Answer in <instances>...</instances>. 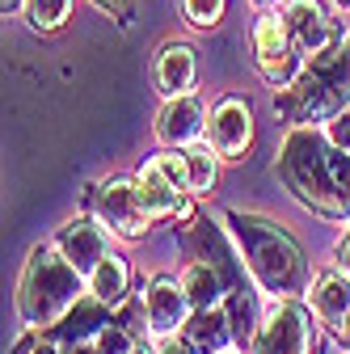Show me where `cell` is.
<instances>
[{
    "label": "cell",
    "mask_w": 350,
    "mask_h": 354,
    "mask_svg": "<svg viewBox=\"0 0 350 354\" xmlns=\"http://www.w3.org/2000/svg\"><path fill=\"white\" fill-rule=\"evenodd\" d=\"M275 173L300 207L350 224V152L333 148L321 127H291Z\"/></svg>",
    "instance_id": "6da1fadb"
},
{
    "label": "cell",
    "mask_w": 350,
    "mask_h": 354,
    "mask_svg": "<svg viewBox=\"0 0 350 354\" xmlns=\"http://www.w3.org/2000/svg\"><path fill=\"white\" fill-rule=\"evenodd\" d=\"M224 232L232 236L249 279L270 299H295L308 291V261L291 232L257 211H224Z\"/></svg>",
    "instance_id": "7a4b0ae2"
},
{
    "label": "cell",
    "mask_w": 350,
    "mask_h": 354,
    "mask_svg": "<svg viewBox=\"0 0 350 354\" xmlns=\"http://www.w3.org/2000/svg\"><path fill=\"white\" fill-rule=\"evenodd\" d=\"M346 106H350V34L317 51L287 88H279L275 118L287 127H317L342 114Z\"/></svg>",
    "instance_id": "3957f363"
},
{
    "label": "cell",
    "mask_w": 350,
    "mask_h": 354,
    "mask_svg": "<svg viewBox=\"0 0 350 354\" xmlns=\"http://www.w3.org/2000/svg\"><path fill=\"white\" fill-rule=\"evenodd\" d=\"M89 279L59 253L55 241L34 245V253L26 257V270L17 279V317L26 329H51L68 308L84 295Z\"/></svg>",
    "instance_id": "277c9868"
},
{
    "label": "cell",
    "mask_w": 350,
    "mask_h": 354,
    "mask_svg": "<svg viewBox=\"0 0 350 354\" xmlns=\"http://www.w3.org/2000/svg\"><path fill=\"white\" fill-rule=\"evenodd\" d=\"M253 64H257V76L275 88H287L304 72V51L291 38L283 13H261L253 21Z\"/></svg>",
    "instance_id": "5b68a950"
},
{
    "label": "cell",
    "mask_w": 350,
    "mask_h": 354,
    "mask_svg": "<svg viewBox=\"0 0 350 354\" xmlns=\"http://www.w3.org/2000/svg\"><path fill=\"white\" fill-rule=\"evenodd\" d=\"M89 207L114 236H122V241H144L148 236L152 215L140 203L136 177H106V182H98L89 190Z\"/></svg>",
    "instance_id": "8992f818"
},
{
    "label": "cell",
    "mask_w": 350,
    "mask_h": 354,
    "mask_svg": "<svg viewBox=\"0 0 350 354\" xmlns=\"http://www.w3.org/2000/svg\"><path fill=\"white\" fill-rule=\"evenodd\" d=\"M313 350H317L313 308H304L295 299H275V308L261 317V329L249 354H313Z\"/></svg>",
    "instance_id": "52a82bcc"
},
{
    "label": "cell",
    "mask_w": 350,
    "mask_h": 354,
    "mask_svg": "<svg viewBox=\"0 0 350 354\" xmlns=\"http://www.w3.org/2000/svg\"><path fill=\"white\" fill-rule=\"evenodd\" d=\"M224 160H245L249 148H253V110L245 97H220L211 106V118H207V136H203Z\"/></svg>",
    "instance_id": "ba28073f"
},
{
    "label": "cell",
    "mask_w": 350,
    "mask_h": 354,
    "mask_svg": "<svg viewBox=\"0 0 350 354\" xmlns=\"http://www.w3.org/2000/svg\"><path fill=\"white\" fill-rule=\"evenodd\" d=\"M144 313H148V337H173L182 333L186 321H190V299H186V287L182 279L173 274H156L148 279L144 287Z\"/></svg>",
    "instance_id": "9c48e42d"
},
{
    "label": "cell",
    "mask_w": 350,
    "mask_h": 354,
    "mask_svg": "<svg viewBox=\"0 0 350 354\" xmlns=\"http://www.w3.org/2000/svg\"><path fill=\"white\" fill-rule=\"evenodd\" d=\"M207 102L199 93H182V97H165L160 114H156V144L165 148H190L207 136Z\"/></svg>",
    "instance_id": "30bf717a"
},
{
    "label": "cell",
    "mask_w": 350,
    "mask_h": 354,
    "mask_svg": "<svg viewBox=\"0 0 350 354\" xmlns=\"http://www.w3.org/2000/svg\"><path fill=\"white\" fill-rule=\"evenodd\" d=\"M106 232H110V228L102 224L98 215H93V219H89V215H72L68 224L55 232V245H59V253L76 266V270L89 279L98 266L110 257V236H106Z\"/></svg>",
    "instance_id": "8fae6325"
},
{
    "label": "cell",
    "mask_w": 350,
    "mask_h": 354,
    "mask_svg": "<svg viewBox=\"0 0 350 354\" xmlns=\"http://www.w3.org/2000/svg\"><path fill=\"white\" fill-rule=\"evenodd\" d=\"M283 21L291 30V38L300 42V51L304 55H317L325 51L329 42H338L346 30H338V21L325 13L321 0H287L283 5Z\"/></svg>",
    "instance_id": "7c38bea8"
},
{
    "label": "cell",
    "mask_w": 350,
    "mask_h": 354,
    "mask_svg": "<svg viewBox=\"0 0 350 354\" xmlns=\"http://www.w3.org/2000/svg\"><path fill=\"white\" fill-rule=\"evenodd\" d=\"M110 325V304H102L93 291L89 295H80L68 313L51 325V329H42V337L55 342V346H72V342H98V333Z\"/></svg>",
    "instance_id": "4fadbf2b"
},
{
    "label": "cell",
    "mask_w": 350,
    "mask_h": 354,
    "mask_svg": "<svg viewBox=\"0 0 350 354\" xmlns=\"http://www.w3.org/2000/svg\"><path fill=\"white\" fill-rule=\"evenodd\" d=\"M152 80L160 88V97H182L194 93V80H199V51L190 42H165L152 59Z\"/></svg>",
    "instance_id": "5bb4252c"
},
{
    "label": "cell",
    "mask_w": 350,
    "mask_h": 354,
    "mask_svg": "<svg viewBox=\"0 0 350 354\" xmlns=\"http://www.w3.org/2000/svg\"><path fill=\"white\" fill-rule=\"evenodd\" d=\"M136 190H140V203L152 219H186L190 215V203H186V190H178L169 182V177L160 173L156 156H148L140 169H136Z\"/></svg>",
    "instance_id": "9a60e30c"
},
{
    "label": "cell",
    "mask_w": 350,
    "mask_h": 354,
    "mask_svg": "<svg viewBox=\"0 0 350 354\" xmlns=\"http://www.w3.org/2000/svg\"><path fill=\"white\" fill-rule=\"evenodd\" d=\"M304 295H308L313 317L338 333L342 321H346V313H350V274L338 270V266H329V270H321V274L308 283V291H304Z\"/></svg>",
    "instance_id": "2e32d148"
},
{
    "label": "cell",
    "mask_w": 350,
    "mask_h": 354,
    "mask_svg": "<svg viewBox=\"0 0 350 354\" xmlns=\"http://www.w3.org/2000/svg\"><path fill=\"white\" fill-rule=\"evenodd\" d=\"M182 337L199 350V354H241L237 350V333H232V317L224 304L203 308V313H190Z\"/></svg>",
    "instance_id": "e0dca14e"
},
{
    "label": "cell",
    "mask_w": 350,
    "mask_h": 354,
    "mask_svg": "<svg viewBox=\"0 0 350 354\" xmlns=\"http://www.w3.org/2000/svg\"><path fill=\"white\" fill-rule=\"evenodd\" d=\"M182 287H186L190 308H194V313H203V308L224 304V295H228V274H224V266H220V261L194 257L186 270H182Z\"/></svg>",
    "instance_id": "ac0fdd59"
},
{
    "label": "cell",
    "mask_w": 350,
    "mask_h": 354,
    "mask_svg": "<svg viewBox=\"0 0 350 354\" xmlns=\"http://www.w3.org/2000/svg\"><path fill=\"white\" fill-rule=\"evenodd\" d=\"M89 291H93L102 304L122 308V304H127V291H131V266H127L118 253H110L98 270L89 274Z\"/></svg>",
    "instance_id": "d6986e66"
},
{
    "label": "cell",
    "mask_w": 350,
    "mask_h": 354,
    "mask_svg": "<svg viewBox=\"0 0 350 354\" xmlns=\"http://www.w3.org/2000/svg\"><path fill=\"white\" fill-rule=\"evenodd\" d=\"M182 156H186V173H190V194H211L215 182H220V160L224 156L215 152L207 140L182 148Z\"/></svg>",
    "instance_id": "ffe728a7"
},
{
    "label": "cell",
    "mask_w": 350,
    "mask_h": 354,
    "mask_svg": "<svg viewBox=\"0 0 350 354\" xmlns=\"http://www.w3.org/2000/svg\"><path fill=\"white\" fill-rule=\"evenodd\" d=\"M76 0H26V21L34 34H59L72 21Z\"/></svg>",
    "instance_id": "44dd1931"
},
{
    "label": "cell",
    "mask_w": 350,
    "mask_h": 354,
    "mask_svg": "<svg viewBox=\"0 0 350 354\" xmlns=\"http://www.w3.org/2000/svg\"><path fill=\"white\" fill-rule=\"evenodd\" d=\"M228 13V0H182V17L194 30H215Z\"/></svg>",
    "instance_id": "7402d4cb"
},
{
    "label": "cell",
    "mask_w": 350,
    "mask_h": 354,
    "mask_svg": "<svg viewBox=\"0 0 350 354\" xmlns=\"http://www.w3.org/2000/svg\"><path fill=\"white\" fill-rule=\"evenodd\" d=\"M136 346H140V337L131 333L122 321H110V325L98 333V354H131Z\"/></svg>",
    "instance_id": "603a6c76"
},
{
    "label": "cell",
    "mask_w": 350,
    "mask_h": 354,
    "mask_svg": "<svg viewBox=\"0 0 350 354\" xmlns=\"http://www.w3.org/2000/svg\"><path fill=\"white\" fill-rule=\"evenodd\" d=\"M325 136H329V144H333V148L350 152V106H346L342 114H333V118L325 122Z\"/></svg>",
    "instance_id": "cb8c5ba5"
},
{
    "label": "cell",
    "mask_w": 350,
    "mask_h": 354,
    "mask_svg": "<svg viewBox=\"0 0 350 354\" xmlns=\"http://www.w3.org/2000/svg\"><path fill=\"white\" fill-rule=\"evenodd\" d=\"M93 9H102L106 17L114 21H131V9H136V0H89Z\"/></svg>",
    "instance_id": "d4e9b609"
},
{
    "label": "cell",
    "mask_w": 350,
    "mask_h": 354,
    "mask_svg": "<svg viewBox=\"0 0 350 354\" xmlns=\"http://www.w3.org/2000/svg\"><path fill=\"white\" fill-rule=\"evenodd\" d=\"M156 354H199L186 337H178V333H173V337H156Z\"/></svg>",
    "instance_id": "484cf974"
},
{
    "label": "cell",
    "mask_w": 350,
    "mask_h": 354,
    "mask_svg": "<svg viewBox=\"0 0 350 354\" xmlns=\"http://www.w3.org/2000/svg\"><path fill=\"white\" fill-rule=\"evenodd\" d=\"M333 266L350 274V224H346V232H342V236H338V245H333Z\"/></svg>",
    "instance_id": "4316f807"
},
{
    "label": "cell",
    "mask_w": 350,
    "mask_h": 354,
    "mask_svg": "<svg viewBox=\"0 0 350 354\" xmlns=\"http://www.w3.org/2000/svg\"><path fill=\"white\" fill-rule=\"evenodd\" d=\"M64 354H98V342H72L64 346Z\"/></svg>",
    "instance_id": "83f0119b"
},
{
    "label": "cell",
    "mask_w": 350,
    "mask_h": 354,
    "mask_svg": "<svg viewBox=\"0 0 350 354\" xmlns=\"http://www.w3.org/2000/svg\"><path fill=\"white\" fill-rule=\"evenodd\" d=\"M0 13L13 17V13H26V0H0Z\"/></svg>",
    "instance_id": "f1b7e54d"
},
{
    "label": "cell",
    "mask_w": 350,
    "mask_h": 354,
    "mask_svg": "<svg viewBox=\"0 0 350 354\" xmlns=\"http://www.w3.org/2000/svg\"><path fill=\"white\" fill-rule=\"evenodd\" d=\"M34 354H64V346H55V342H47V337H42V342L34 346Z\"/></svg>",
    "instance_id": "f546056e"
},
{
    "label": "cell",
    "mask_w": 350,
    "mask_h": 354,
    "mask_svg": "<svg viewBox=\"0 0 350 354\" xmlns=\"http://www.w3.org/2000/svg\"><path fill=\"white\" fill-rule=\"evenodd\" d=\"M338 337H342V346L350 350V313H346V321H342V329H338Z\"/></svg>",
    "instance_id": "4dcf8cb0"
},
{
    "label": "cell",
    "mask_w": 350,
    "mask_h": 354,
    "mask_svg": "<svg viewBox=\"0 0 350 354\" xmlns=\"http://www.w3.org/2000/svg\"><path fill=\"white\" fill-rule=\"evenodd\" d=\"M249 5H253V9H270V5H275V0H249Z\"/></svg>",
    "instance_id": "1f68e13d"
},
{
    "label": "cell",
    "mask_w": 350,
    "mask_h": 354,
    "mask_svg": "<svg viewBox=\"0 0 350 354\" xmlns=\"http://www.w3.org/2000/svg\"><path fill=\"white\" fill-rule=\"evenodd\" d=\"M131 354H156V346H136Z\"/></svg>",
    "instance_id": "d6a6232c"
},
{
    "label": "cell",
    "mask_w": 350,
    "mask_h": 354,
    "mask_svg": "<svg viewBox=\"0 0 350 354\" xmlns=\"http://www.w3.org/2000/svg\"><path fill=\"white\" fill-rule=\"evenodd\" d=\"M333 5H338V9H342V13H350V0H333Z\"/></svg>",
    "instance_id": "836d02e7"
}]
</instances>
